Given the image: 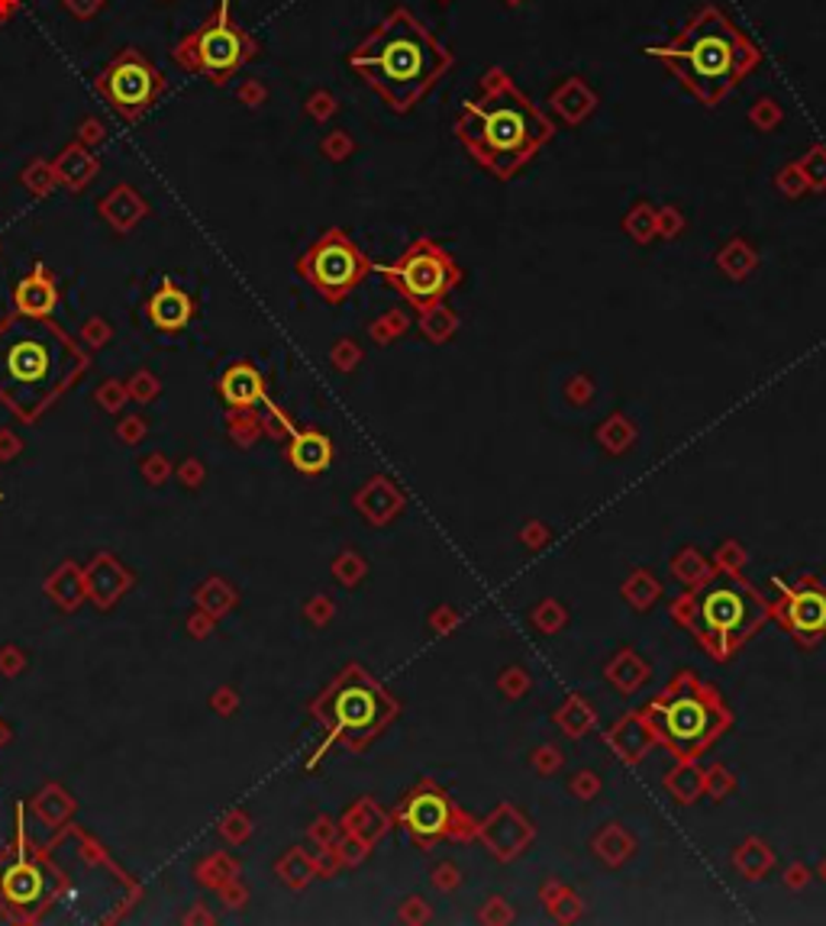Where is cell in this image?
Wrapping results in <instances>:
<instances>
[{
    "mask_svg": "<svg viewBox=\"0 0 826 926\" xmlns=\"http://www.w3.org/2000/svg\"><path fill=\"white\" fill-rule=\"evenodd\" d=\"M13 300H16V310L23 317H49L55 304H58V291H55V285H52L43 265H36V272L16 285Z\"/></svg>",
    "mask_w": 826,
    "mask_h": 926,
    "instance_id": "18",
    "label": "cell"
},
{
    "mask_svg": "<svg viewBox=\"0 0 826 926\" xmlns=\"http://www.w3.org/2000/svg\"><path fill=\"white\" fill-rule=\"evenodd\" d=\"M533 762H536V769H539L542 775H549V772H552V765H555V769L562 765V756H559V752H552L549 746H542V752L536 756Z\"/></svg>",
    "mask_w": 826,
    "mask_h": 926,
    "instance_id": "36",
    "label": "cell"
},
{
    "mask_svg": "<svg viewBox=\"0 0 826 926\" xmlns=\"http://www.w3.org/2000/svg\"><path fill=\"white\" fill-rule=\"evenodd\" d=\"M220 394L233 407H249V404L265 397V385H262V375L252 365H233L220 382Z\"/></svg>",
    "mask_w": 826,
    "mask_h": 926,
    "instance_id": "20",
    "label": "cell"
},
{
    "mask_svg": "<svg viewBox=\"0 0 826 926\" xmlns=\"http://www.w3.org/2000/svg\"><path fill=\"white\" fill-rule=\"evenodd\" d=\"M672 572H675V578H681V582H687V585H701V582H707L711 575H714V569L694 552V549H684V552H679L675 555V562H672Z\"/></svg>",
    "mask_w": 826,
    "mask_h": 926,
    "instance_id": "27",
    "label": "cell"
},
{
    "mask_svg": "<svg viewBox=\"0 0 826 926\" xmlns=\"http://www.w3.org/2000/svg\"><path fill=\"white\" fill-rule=\"evenodd\" d=\"M478 836L485 839V846L491 849L494 859L507 862L517 859L527 842H533V824H527L514 807H497L485 824H478Z\"/></svg>",
    "mask_w": 826,
    "mask_h": 926,
    "instance_id": "13",
    "label": "cell"
},
{
    "mask_svg": "<svg viewBox=\"0 0 826 926\" xmlns=\"http://www.w3.org/2000/svg\"><path fill=\"white\" fill-rule=\"evenodd\" d=\"M375 272L385 275L390 291H397L407 304H414L420 313L437 307L462 285V268L452 258V252L430 236H420L407 245V252L390 262V265H375Z\"/></svg>",
    "mask_w": 826,
    "mask_h": 926,
    "instance_id": "7",
    "label": "cell"
},
{
    "mask_svg": "<svg viewBox=\"0 0 826 926\" xmlns=\"http://www.w3.org/2000/svg\"><path fill=\"white\" fill-rule=\"evenodd\" d=\"M672 617L679 627L697 636V642L717 662H727L766 627L772 614L766 597L736 572H714L707 582L681 594L672 604Z\"/></svg>",
    "mask_w": 826,
    "mask_h": 926,
    "instance_id": "4",
    "label": "cell"
},
{
    "mask_svg": "<svg viewBox=\"0 0 826 926\" xmlns=\"http://www.w3.org/2000/svg\"><path fill=\"white\" fill-rule=\"evenodd\" d=\"M98 91L120 120L133 123L165 91V78H162V71L148 62L143 52L123 49L107 65V71L100 75Z\"/></svg>",
    "mask_w": 826,
    "mask_h": 926,
    "instance_id": "11",
    "label": "cell"
},
{
    "mask_svg": "<svg viewBox=\"0 0 826 926\" xmlns=\"http://www.w3.org/2000/svg\"><path fill=\"white\" fill-rule=\"evenodd\" d=\"M772 866H775V852H772L766 842H759V839H746V842L739 846V852H736V869L749 878V881L762 878Z\"/></svg>",
    "mask_w": 826,
    "mask_h": 926,
    "instance_id": "24",
    "label": "cell"
},
{
    "mask_svg": "<svg viewBox=\"0 0 826 926\" xmlns=\"http://www.w3.org/2000/svg\"><path fill=\"white\" fill-rule=\"evenodd\" d=\"M610 746H614V752L624 759V762H630V765H636V762H642L646 759V752L656 746V739H652V732H649V727H646V720L639 717V714H627L614 730L604 736Z\"/></svg>",
    "mask_w": 826,
    "mask_h": 926,
    "instance_id": "17",
    "label": "cell"
},
{
    "mask_svg": "<svg viewBox=\"0 0 826 926\" xmlns=\"http://www.w3.org/2000/svg\"><path fill=\"white\" fill-rule=\"evenodd\" d=\"M607 679L617 684L624 694H632V691H639L642 684L649 682V665H646L636 652L624 649V652H617L614 662L607 665Z\"/></svg>",
    "mask_w": 826,
    "mask_h": 926,
    "instance_id": "22",
    "label": "cell"
},
{
    "mask_svg": "<svg viewBox=\"0 0 826 926\" xmlns=\"http://www.w3.org/2000/svg\"><path fill=\"white\" fill-rule=\"evenodd\" d=\"M433 884L442 888V891L455 888V884H459V869H455V866H449V862H442L437 872H433Z\"/></svg>",
    "mask_w": 826,
    "mask_h": 926,
    "instance_id": "34",
    "label": "cell"
},
{
    "mask_svg": "<svg viewBox=\"0 0 826 926\" xmlns=\"http://www.w3.org/2000/svg\"><path fill=\"white\" fill-rule=\"evenodd\" d=\"M639 717L646 720L652 739L662 742L679 762H697L733 727L724 694L687 669L665 684L659 697L639 710Z\"/></svg>",
    "mask_w": 826,
    "mask_h": 926,
    "instance_id": "5",
    "label": "cell"
},
{
    "mask_svg": "<svg viewBox=\"0 0 826 926\" xmlns=\"http://www.w3.org/2000/svg\"><path fill=\"white\" fill-rule=\"evenodd\" d=\"M778 600L769 607V614L778 624L794 636L804 649L821 642L826 636V587L814 578H801L797 585H781Z\"/></svg>",
    "mask_w": 826,
    "mask_h": 926,
    "instance_id": "12",
    "label": "cell"
},
{
    "mask_svg": "<svg viewBox=\"0 0 826 926\" xmlns=\"http://www.w3.org/2000/svg\"><path fill=\"white\" fill-rule=\"evenodd\" d=\"M642 52L662 62L704 107H717L762 62L759 46L717 3L697 7L669 43Z\"/></svg>",
    "mask_w": 826,
    "mask_h": 926,
    "instance_id": "3",
    "label": "cell"
},
{
    "mask_svg": "<svg viewBox=\"0 0 826 926\" xmlns=\"http://www.w3.org/2000/svg\"><path fill=\"white\" fill-rule=\"evenodd\" d=\"M559 724L565 727V732L582 736V732H587V727H591V707H584V701L572 697V701L565 704V710L559 714Z\"/></svg>",
    "mask_w": 826,
    "mask_h": 926,
    "instance_id": "29",
    "label": "cell"
},
{
    "mask_svg": "<svg viewBox=\"0 0 826 926\" xmlns=\"http://www.w3.org/2000/svg\"><path fill=\"white\" fill-rule=\"evenodd\" d=\"M394 820L410 833L417 849H433L442 839H475L478 820H472L437 781H417L394 811Z\"/></svg>",
    "mask_w": 826,
    "mask_h": 926,
    "instance_id": "9",
    "label": "cell"
},
{
    "mask_svg": "<svg viewBox=\"0 0 826 926\" xmlns=\"http://www.w3.org/2000/svg\"><path fill=\"white\" fill-rule=\"evenodd\" d=\"M791 884H804V869H794V872H791Z\"/></svg>",
    "mask_w": 826,
    "mask_h": 926,
    "instance_id": "37",
    "label": "cell"
},
{
    "mask_svg": "<svg viewBox=\"0 0 826 926\" xmlns=\"http://www.w3.org/2000/svg\"><path fill=\"white\" fill-rule=\"evenodd\" d=\"M297 268L323 300L340 304L362 285V278L368 272H375V262L342 230H327L317 243L304 252Z\"/></svg>",
    "mask_w": 826,
    "mask_h": 926,
    "instance_id": "10",
    "label": "cell"
},
{
    "mask_svg": "<svg viewBox=\"0 0 826 926\" xmlns=\"http://www.w3.org/2000/svg\"><path fill=\"white\" fill-rule=\"evenodd\" d=\"M255 55H258V46L249 33L236 26V20L230 13V0H220L217 13L210 20H203L200 30H195L191 36H185L175 46V62L185 71L210 78L213 85L230 81Z\"/></svg>",
    "mask_w": 826,
    "mask_h": 926,
    "instance_id": "6",
    "label": "cell"
},
{
    "mask_svg": "<svg viewBox=\"0 0 826 926\" xmlns=\"http://www.w3.org/2000/svg\"><path fill=\"white\" fill-rule=\"evenodd\" d=\"M597 791V779H594V772H579V779H572V794H579V797H591Z\"/></svg>",
    "mask_w": 826,
    "mask_h": 926,
    "instance_id": "35",
    "label": "cell"
},
{
    "mask_svg": "<svg viewBox=\"0 0 826 926\" xmlns=\"http://www.w3.org/2000/svg\"><path fill=\"white\" fill-rule=\"evenodd\" d=\"M665 787L679 804H694L704 794V772H697L694 762H681L675 772L665 775Z\"/></svg>",
    "mask_w": 826,
    "mask_h": 926,
    "instance_id": "25",
    "label": "cell"
},
{
    "mask_svg": "<svg viewBox=\"0 0 826 926\" xmlns=\"http://www.w3.org/2000/svg\"><path fill=\"white\" fill-rule=\"evenodd\" d=\"M624 594H627V600H630L632 607L646 610V607L662 594V585H659L649 572H636L630 582H627V587H624Z\"/></svg>",
    "mask_w": 826,
    "mask_h": 926,
    "instance_id": "28",
    "label": "cell"
},
{
    "mask_svg": "<svg viewBox=\"0 0 826 926\" xmlns=\"http://www.w3.org/2000/svg\"><path fill=\"white\" fill-rule=\"evenodd\" d=\"M288 459H291V465L297 472H304V475H320V472H327L330 462H333V442H330L327 433H317V430L294 433Z\"/></svg>",
    "mask_w": 826,
    "mask_h": 926,
    "instance_id": "16",
    "label": "cell"
},
{
    "mask_svg": "<svg viewBox=\"0 0 826 926\" xmlns=\"http://www.w3.org/2000/svg\"><path fill=\"white\" fill-rule=\"evenodd\" d=\"M3 368L16 385H40L49 378L52 349L36 337L13 340L3 352Z\"/></svg>",
    "mask_w": 826,
    "mask_h": 926,
    "instance_id": "14",
    "label": "cell"
},
{
    "mask_svg": "<svg viewBox=\"0 0 826 926\" xmlns=\"http://www.w3.org/2000/svg\"><path fill=\"white\" fill-rule=\"evenodd\" d=\"M704 787H707L714 797H724L729 787H733V779H729V772L724 769V765H717V769L704 772Z\"/></svg>",
    "mask_w": 826,
    "mask_h": 926,
    "instance_id": "32",
    "label": "cell"
},
{
    "mask_svg": "<svg viewBox=\"0 0 826 926\" xmlns=\"http://www.w3.org/2000/svg\"><path fill=\"white\" fill-rule=\"evenodd\" d=\"M524 687H527V675H524V669H507V672L500 675V691H507L514 701L524 694Z\"/></svg>",
    "mask_w": 826,
    "mask_h": 926,
    "instance_id": "33",
    "label": "cell"
},
{
    "mask_svg": "<svg viewBox=\"0 0 826 926\" xmlns=\"http://www.w3.org/2000/svg\"><path fill=\"white\" fill-rule=\"evenodd\" d=\"M597 437H601V442H604L607 449L620 452V449H627V445H630L632 430L627 427V420H624V417H614L610 423H604V427H601V433H597Z\"/></svg>",
    "mask_w": 826,
    "mask_h": 926,
    "instance_id": "30",
    "label": "cell"
},
{
    "mask_svg": "<svg viewBox=\"0 0 826 926\" xmlns=\"http://www.w3.org/2000/svg\"><path fill=\"white\" fill-rule=\"evenodd\" d=\"M191 313H195L191 297L181 291V288H175L172 282H165L158 291L152 294V300H148V320H152L158 330H168V333L185 330L188 320H191Z\"/></svg>",
    "mask_w": 826,
    "mask_h": 926,
    "instance_id": "15",
    "label": "cell"
},
{
    "mask_svg": "<svg viewBox=\"0 0 826 926\" xmlns=\"http://www.w3.org/2000/svg\"><path fill=\"white\" fill-rule=\"evenodd\" d=\"M455 136L497 181H510L555 136V126L504 68H487L482 95L462 103Z\"/></svg>",
    "mask_w": 826,
    "mask_h": 926,
    "instance_id": "1",
    "label": "cell"
},
{
    "mask_svg": "<svg viewBox=\"0 0 826 926\" xmlns=\"http://www.w3.org/2000/svg\"><path fill=\"white\" fill-rule=\"evenodd\" d=\"M455 327H459L455 313H452V310H445L442 304H437V307H430V310H423V313H420V330H423V337H427L430 342H445L452 333H455Z\"/></svg>",
    "mask_w": 826,
    "mask_h": 926,
    "instance_id": "26",
    "label": "cell"
},
{
    "mask_svg": "<svg viewBox=\"0 0 826 926\" xmlns=\"http://www.w3.org/2000/svg\"><path fill=\"white\" fill-rule=\"evenodd\" d=\"M821 878H824V881H826V862H824V866H821Z\"/></svg>",
    "mask_w": 826,
    "mask_h": 926,
    "instance_id": "38",
    "label": "cell"
},
{
    "mask_svg": "<svg viewBox=\"0 0 826 926\" xmlns=\"http://www.w3.org/2000/svg\"><path fill=\"white\" fill-rule=\"evenodd\" d=\"M3 894H7V901H13V904H20V907L40 901V894H43V875H40L36 866L26 862V856H20L16 866H10V869L3 872Z\"/></svg>",
    "mask_w": 826,
    "mask_h": 926,
    "instance_id": "19",
    "label": "cell"
},
{
    "mask_svg": "<svg viewBox=\"0 0 826 926\" xmlns=\"http://www.w3.org/2000/svg\"><path fill=\"white\" fill-rule=\"evenodd\" d=\"M327 720H330V742L345 739L349 746L362 749L368 739H375L397 717V701L382 684H375L362 669H345L330 697H327Z\"/></svg>",
    "mask_w": 826,
    "mask_h": 926,
    "instance_id": "8",
    "label": "cell"
},
{
    "mask_svg": "<svg viewBox=\"0 0 826 926\" xmlns=\"http://www.w3.org/2000/svg\"><path fill=\"white\" fill-rule=\"evenodd\" d=\"M632 849H636V842L624 833L620 824H610V827H604L594 836V852H597L607 866H624L632 856Z\"/></svg>",
    "mask_w": 826,
    "mask_h": 926,
    "instance_id": "23",
    "label": "cell"
},
{
    "mask_svg": "<svg viewBox=\"0 0 826 926\" xmlns=\"http://www.w3.org/2000/svg\"><path fill=\"white\" fill-rule=\"evenodd\" d=\"M359 507L368 514L372 523H388V520H394V514L404 507V494L394 488L390 482L378 478V482H372L368 488L362 490Z\"/></svg>",
    "mask_w": 826,
    "mask_h": 926,
    "instance_id": "21",
    "label": "cell"
},
{
    "mask_svg": "<svg viewBox=\"0 0 826 926\" xmlns=\"http://www.w3.org/2000/svg\"><path fill=\"white\" fill-rule=\"evenodd\" d=\"M533 620H536V627H539V630L552 633V630H559V627L565 624V610H562V607H559L555 600H542V604L536 607Z\"/></svg>",
    "mask_w": 826,
    "mask_h": 926,
    "instance_id": "31",
    "label": "cell"
},
{
    "mask_svg": "<svg viewBox=\"0 0 826 926\" xmlns=\"http://www.w3.org/2000/svg\"><path fill=\"white\" fill-rule=\"evenodd\" d=\"M349 68L378 91L394 113H410L452 68V52L407 7H394L349 52Z\"/></svg>",
    "mask_w": 826,
    "mask_h": 926,
    "instance_id": "2",
    "label": "cell"
}]
</instances>
